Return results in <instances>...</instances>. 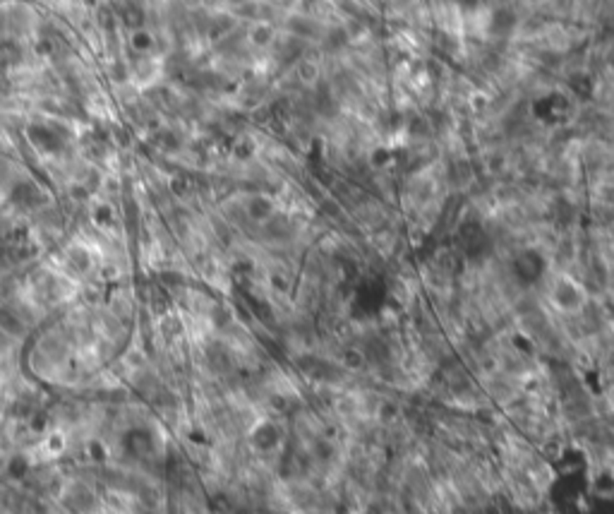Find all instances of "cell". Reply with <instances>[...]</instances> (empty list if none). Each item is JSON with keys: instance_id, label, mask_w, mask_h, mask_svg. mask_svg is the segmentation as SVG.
<instances>
[{"instance_id": "6da1fadb", "label": "cell", "mask_w": 614, "mask_h": 514, "mask_svg": "<svg viewBox=\"0 0 614 514\" xmlns=\"http://www.w3.org/2000/svg\"><path fill=\"white\" fill-rule=\"evenodd\" d=\"M554 301H557V306L566 313H578V311H583V306H585L583 291H580L573 281H559L557 288H554Z\"/></svg>"}, {"instance_id": "7a4b0ae2", "label": "cell", "mask_w": 614, "mask_h": 514, "mask_svg": "<svg viewBox=\"0 0 614 514\" xmlns=\"http://www.w3.org/2000/svg\"><path fill=\"white\" fill-rule=\"evenodd\" d=\"M511 22H513V15H509L506 10H501V12H497V15H494V29H497V31L511 29Z\"/></svg>"}]
</instances>
